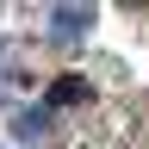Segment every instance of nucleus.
I'll list each match as a JSON object with an SVG mask.
<instances>
[{
    "mask_svg": "<svg viewBox=\"0 0 149 149\" xmlns=\"http://www.w3.org/2000/svg\"><path fill=\"white\" fill-rule=\"evenodd\" d=\"M93 31V6H50V37L56 44H81Z\"/></svg>",
    "mask_w": 149,
    "mask_h": 149,
    "instance_id": "1",
    "label": "nucleus"
},
{
    "mask_svg": "<svg viewBox=\"0 0 149 149\" xmlns=\"http://www.w3.org/2000/svg\"><path fill=\"white\" fill-rule=\"evenodd\" d=\"M87 93H93L87 74H62V81H56V93H50V106H81Z\"/></svg>",
    "mask_w": 149,
    "mask_h": 149,
    "instance_id": "3",
    "label": "nucleus"
},
{
    "mask_svg": "<svg viewBox=\"0 0 149 149\" xmlns=\"http://www.w3.org/2000/svg\"><path fill=\"white\" fill-rule=\"evenodd\" d=\"M44 130H50V112H44V106H25V112L13 118V137H19V143H37Z\"/></svg>",
    "mask_w": 149,
    "mask_h": 149,
    "instance_id": "2",
    "label": "nucleus"
}]
</instances>
